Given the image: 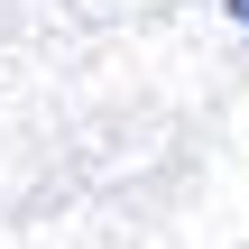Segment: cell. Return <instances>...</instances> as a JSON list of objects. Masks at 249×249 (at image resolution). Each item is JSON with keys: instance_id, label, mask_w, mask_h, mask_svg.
<instances>
[{"instance_id": "6da1fadb", "label": "cell", "mask_w": 249, "mask_h": 249, "mask_svg": "<svg viewBox=\"0 0 249 249\" xmlns=\"http://www.w3.org/2000/svg\"><path fill=\"white\" fill-rule=\"evenodd\" d=\"M222 9H231V18H240V28H249V0H222Z\"/></svg>"}]
</instances>
